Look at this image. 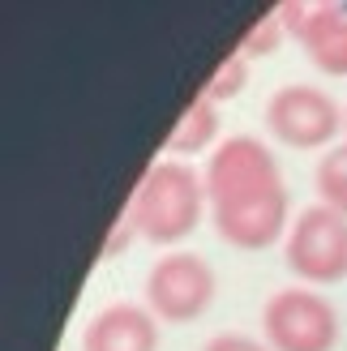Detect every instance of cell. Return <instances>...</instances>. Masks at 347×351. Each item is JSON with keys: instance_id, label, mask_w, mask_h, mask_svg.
Returning a JSON list of instances; mask_svg holds the SVG:
<instances>
[{"instance_id": "obj_15", "label": "cell", "mask_w": 347, "mask_h": 351, "mask_svg": "<svg viewBox=\"0 0 347 351\" xmlns=\"http://www.w3.org/2000/svg\"><path fill=\"white\" fill-rule=\"evenodd\" d=\"M137 232H133V223L120 215L116 219V227H112V236H108V244H103V257H120V249H129V240H133Z\"/></svg>"}, {"instance_id": "obj_7", "label": "cell", "mask_w": 347, "mask_h": 351, "mask_svg": "<svg viewBox=\"0 0 347 351\" xmlns=\"http://www.w3.org/2000/svg\"><path fill=\"white\" fill-rule=\"evenodd\" d=\"M159 317L146 304L116 300L82 330V351H159Z\"/></svg>"}, {"instance_id": "obj_1", "label": "cell", "mask_w": 347, "mask_h": 351, "mask_svg": "<svg viewBox=\"0 0 347 351\" xmlns=\"http://www.w3.org/2000/svg\"><path fill=\"white\" fill-rule=\"evenodd\" d=\"M206 206L223 244L240 253H262L287 236L291 202L279 159L262 146V137L236 133L219 142L206 159Z\"/></svg>"}, {"instance_id": "obj_6", "label": "cell", "mask_w": 347, "mask_h": 351, "mask_svg": "<svg viewBox=\"0 0 347 351\" xmlns=\"http://www.w3.org/2000/svg\"><path fill=\"white\" fill-rule=\"evenodd\" d=\"M343 129V108L313 82H287L266 99V133L287 150H326Z\"/></svg>"}, {"instance_id": "obj_11", "label": "cell", "mask_w": 347, "mask_h": 351, "mask_svg": "<svg viewBox=\"0 0 347 351\" xmlns=\"http://www.w3.org/2000/svg\"><path fill=\"white\" fill-rule=\"evenodd\" d=\"M245 82H249V60L232 47L228 56L219 60V69L211 73V82L202 86V95L211 99V103H228V99H236L240 90H245Z\"/></svg>"}, {"instance_id": "obj_12", "label": "cell", "mask_w": 347, "mask_h": 351, "mask_svg": "<svg viewBox=\"0 0 347 351\" xmlns=\"http://www.w3.org/2000/svg\"><path fill=\"white\" fill-rule=\"evenodd\" d=\"M283 22H279V13L274 9H266V13H257V22L240 34V43H236V51L245 60H257V56H270L274 47H279V39H283Z\"/></svg>"}, {"instance_id": "obj_3", "label": "cell", "mask_w": 347, "mask_h": 351, "mask_svg": "<svg viewBox=\"0 0 347 351\" xmlns=\"http://www.w3.org/2000/svg\"><path fill=\"white\" fill-rule=\"evenodd\" d=\"M283 261L309 287L347 278V219L322 202L304 206L283 236Z\"/></svg>"}, {"instance_id": "obj_5", "label": "cell", "mask_w": 347, "mask_h": 351, "mask_svg": "<svg viewBox=\"0 0 347 351\" xmlns=\"http://www.w3.org/2000/svg\"><path fill=\"white\" fill-rule=\"evenodd\" d=\"M215 291H219V278L211 270V261L184 249L163 253L146 270V308L167 326L198 322L215 304Z\"/></svg>"}, {"instance_id": "obj_8", "label": "cell", "mask_w": 347, "mask_h": 351, "mask_svg": "<svg viewBox=\"0 0 347 351\" xmlns=\"http://www.w3.org/2000/svg\"><path fill=\"white\" fill-rule=\"evenodd\" d=\"M219 137V103H211L202 90L189 99V108L180 112L176 129L167 133V159H189V154H202L211 150Z\"/></svg>"}, {"instance_id": "obj_16", "label": "cell", "mask_w": 347, "mask_h": 351, "mask_svg": "<svg viewBox=\"0 0 347 351\" xmlns=\"http://www.w3.org/2000/svg\"><path fill=\"white\" fill-rule=\"evenodd\" d=\"M343 133H347V108H343Z\"/></svg>"}, {"instance_id": "obj_14", "label": "cell", "mask_w": 347, "mask_h": 351, "mask_svg": "<svg viewBox=\"0 0 347 351\" xmlns=\"http://www.w3.org/2000/svg\"><path fill=\"white\" fill-rule=\"evenodd\" d=\"M202 351H274L266 339H253V335H236V330H223V335L206 339Z\"/></svg>"}, {"instance_id": "obj_4", "label": "cell", "mask_w": 347, "mask_h": 351, "mask_svg": "<svg viewBox=\"0 0 347 351\" xmlns=\"http://www.w3.org/2000/svg\"><path fill=\"white\" fill-rule=\"evenodd\" d=\"M262 339L274 351H331L339 343V313L313 287H279L262 304Z\"/></svg>"}, {"instance_id": "obj_9", "label": "cell", "mask_w": 347, "mask_h": 351, "mask_svg": "<svg viewBox=\"0 0 347 351\" xmlns=\"http://www.w3.org/2000/svg\"><path fill=\"white\" fill-rule=\"evenodd\" d=\"M304 56L313 60L318 73L326 77H347V9L326 13L322 22H313L300 34Z\"/></svg>"}, {"instance_id": "obj_2", "label": "cell", "mask_w": 347, "mask_h": 351, "mask_svg": "<svg viewBox=\"0 0 347 351\" xmlns=\"http://www.w3.org/2000/svg\"><path fill=\"white\" fill-rule=\"evenodd\" d=\"M120 215L150 244H180L202 227V219H211L206 176L198 167H189L184 159H154L137 176Z\"/></svg>"}, {"instance_id": "obj_13", "label": "cell", "mask_w": 347, "mask_h": 351, "mask_svg": "<svg viewBox=\"0 0 347 351\" xmlns=\"http://www.w3.org/2000/svg\"><path fill=\"white\" fill-rule=\"evenodd\" d=\"M335 9H343L339 0H279V5H274V13H279V22L291 39H300L309 26L322 22V17L335 13Z\"/></svg>"}, {"instance_id": "obj_10", "label": "cell", "mask_w": 347, "mask_h": 351, "mask_svg": "<svg viewBox=\"0 0 347 351\" xmlns=\"http://www.w3.org/2000/svg\"><path fill=\"white\" fill-rule=\"evenodd\" d=\"M313 189H318V202L339 210L347 219V142L343 146H331L318 159V171H313Z\"/></svg>"}]
</instances>
